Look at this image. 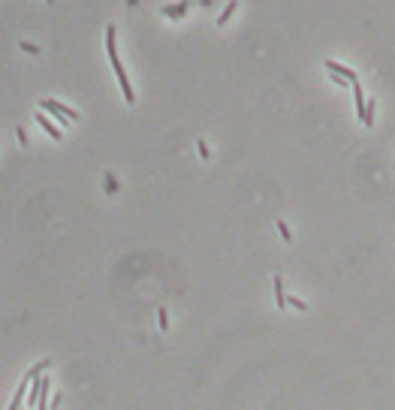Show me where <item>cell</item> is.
<instances>
[{
	"mask_svg": "<svg viewBox=\"0 0 395 410\" xmlns=\"http://www.w3.org/2000/svg\"><path fill=\"white\" fill-rule=\"evenodd\" d=\"M30 383H33V377H30V374H24V377H21V383H18V389H15V395H12V401H9V407H6V410H21V401H27L24 395H27V386H30Z\"/></svg>",
	"mask_w": 395,
	"mask_h": 410,
	"instance_id": "3",
	"label": "cell"
},
{
	"mask_svg": "<svg viewBox=\"0 0 395 410\" xmlns=\"http://www.w3.org/2000/svg\"><path fill=\"white\" fill-rule=\"evenodd\" d=\"M48 3H51V0H48Z\"/></svg>",
	"mask_w": 395,
	"mask_h": 410,
	"instance_id": "17",
	"label": "cell"
},
{
	"mask_svg": "<svg viewBox=\"0 0 395 410\" xmlns=\"http://www.w3.org/2000/svg\"><path fill=\"white\" fill-rule=\"evenodd\" d=\"M15 133H18V142H21V148H27V133H24V127H18Z\"/></svg>",
	"mask_w": 395,
	"mask_h": 410,
	"instance_id": "15",
	"label": "cell"
},
{
	"mask_svg": "<svg viewBox=\"0 0 395 410\" xmlns=\"http://www.w3.org/2000/svg\"><path fill=\"white\" fill-rule=\"evenodd\" d=\"M326 69H329L332 75H341V78H347L350 85H353V81H359V75H356V72H353L350 66H344V63H335V60H326Z\"/></svg>",
	"mask_w": 395,
	"mask_h": 410,
	"instance_id": "4",
	"label": "cell"
},
{
	"mask_svg": "<svg viewBox=\"0 0 395 410\" xmlns=\"http://www.w3.org/2000/svg\"><path fill=\"white\" fill-rule=\"evenodd\" d=\"M106 181H109V184H106V190H109V193H112V190H115V187H118V181H115V175H106Z\"/></svg>",
	"mask_w": 395,
	"mask_h": 410,
	"instance_id": "16",
	"label": "cell"
},
{
	"mask_svg": "<svg viewBox=\"0 0 395 410\" xmlns=\"http://www.w3.org/2000/svg\"><path fill=\"white\" fill-rule=\"evenodd\" d=\"M287 305H290V308H296V311H308V305H305L302 299H296V296H287Z\"/></svg>",
	"mask_w": 395,
	"mask_h": 410,
	"instance_id": "10",
	"label": "cell"
},
{
	"mask_svg": "<svg viewBox=\"0 0 395 410\" xmlns=\"http://www.w3.org/2000/svg\"><path fill=\"white\" fill-rule=\"evenodd\" d=\"M36 124H39V127H42V130H45V133H48V136L54 139V142H60V139H63L60 127H57V124H51V121H48V118H45L42 112H36Z\"/></svg>",
	"mask_w": 395,
	"mask_h": 410,
	"instance_id": "6",
	"label": "cell"
},
{
	"mask_svg": "<svg viewBox=\"0 0 395 410\" xmlns=\"http://www.w3.org/2000/svg\"><path fill=\"white\" fill-rule=\"evenodd\" d=\"M235 9H239V0H229V3L223 6V12L217 15V27H223V24H226V21H229V18L235 15Z\"/></svg>",
	"mask_w": 395,
	"mask_h": 410,
	"instance_id": "7",
	"label": "cell"
},
{
	"mask_svg": "<svg viewBox=\"0 0 395 410\" xmlns=\"http://www.w3.org/2000/svg\"><path fill=\"white\" fill-rule=\"evenodd\" d=\"M112 69H115V75H118V85H121V91H124V100H127V103H136V94H133V88H130V78H127V69L121 66V60H112Z\"/></svg>",
	"mask_w": 395,
	"mask_h": 410,
	"instance_id": "2",
	"label": "cell"
},
{
	"mask_svg": "<svg viewBox=\"0 0 395 410\" xmlns=\"http://www.w3.org/2000/svg\"><path fill=\"white\" fill-rule=\"evenodd\" d=\"M39 109H48L51 115H57V118H63V121H78V112H75V109L60 106V103H54V100H39Z\"/></svg>",
	"mask_w": 395,
	"mask_h": 410,
	"instance_id": "1",
	"label": "cell"
},
{
	"mask_svg": "<svg viewBox=\"0 0 395 410\" xmlns=\"http://www.w3.org/2000/svg\"><path fill=\"white\" fill-rule=\"evenodd\" d=\"M21 51H27V54H39V48H36V45H30V42H21Z\"/></svg>",
	"mask_w": 395,
	"mask_h": 410,
	"instance_id": "14",
	"label": "cell"
},
{
	"mask_svg": "<svg viewBox=\"0 0 395 410\" xmlns=\"http://www.w3.org/2000/svg\"><path fill=\"white\" fill-rule=\"evenodd\" d=\"M278 229H281V238H284V241H293V232H290V226H287L284 220H278Z\"/></svg>",
	"mask_w": 395,
	"mask_h": 410,
	"instance_id": "12",
	"label": "cell"
},
{
	"mask_svg": "<svg viewBox=\"0 0 395 410\" xmlns=\"http://www.w3.org/2000/svg\"><path fill=\"white\" fill-rule=\"evenodd\" d=\"M196 151H199V157H202V160H211V151H208V145H205L202 139L196 142Z\"/></svg>",
	"mask_w": 395,
	"mask_h": 410,
	"instance_id": "11",
	"label": "cell"
},
{
	"mask_svg": "<svg viewBox=\"0 0 395 410\" xmlns=\"http://www.w3.org/2000/svg\"><path fill=\"white\" fill-rule=\"evenodd\" d=\"M115 36H118V30H115V27H109V30H106V51H109V60H118V51H115Z\"/></svg>",
	"mask_w": 395,
	"mask_h": 410,
	"instance_id": "8",
	"label": "cell"
},
{
	"mask_svg": "<svg viewBox=\"0 0 395 410\" xmlns=\"http://www.w3.org/2000/svg\"><path fill=\"white\" fill-rule=\"evenodd\" d=\"M187 9H190V0H178V3H166V6H163L160 12H163L166 18H181V15H184Z\"/></svg>",
	"mask_w": 395,
	"mask_h": 410,
	"instance_id": "5",
	"label": "cell"
},
{
	"mask_svg": "<svg viewBox=\"0 0 395 410\" xmlns=\"http://www.w3.org/2000/svg\"><path fill=\"white\" fill-rule=\"evenodd\" d=\"M275 305L278 308H287V296H284V278L275 275Z\"/></svg>",
	"mask_w": 395,
	"mask_h": 410,
	"instance_id": "9",
	"label": "cell"
},
{
	"mask_svg": "<svg viewBox=\"0 0 395 410\" xmlns=\"http://www.w3.org/2000/svg\"><path fill=\"white\" fill-rule=\"evenodd\" d=\"M157 320H160V329L166 332V329H169V314H166V308H160V311H157Z\"/></svg>",
	"mask_w": 395,
	"mask_h": 410,
	"instance_id": "13",
	"label": "cell"
}]
</instances>
